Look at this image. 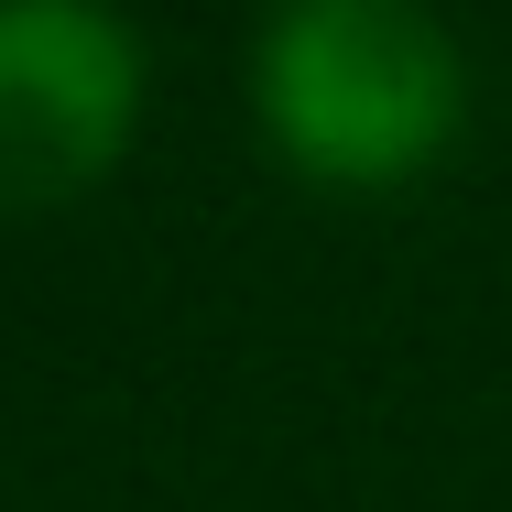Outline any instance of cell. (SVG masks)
I'll use <instances>...</instances> for the list:
<instances>
[{"instance_id":"1","label":"cell","mask_w":512,"mask_h":512,"mask_svg":"<svg viewBox=\"0 0 512 512\" xmlns=\"http://www.w3.org/2000/svg\"><path fill=\"white\" fill-rule=\"evenodd\" d=\"M251 109L316 186H404L458 142V44L425 0H284L251 55Z\"/></svg>"},{"instance_id":"2","label":"cell","mask_w":512,"mask_h":512,"mask_svg":"<svg viewBox=\"0 0 512 512\" xmlns=\"http://www.w3.org/2000/svg\"><path fill=\"white\" fill-rule=\"evenodd\" d=\"M142 33L109 0H0V229L55 218L131 153Z\"/></svg>"}]
</instances>
